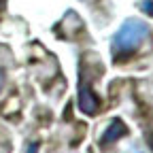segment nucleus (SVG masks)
Returning a JSON list of instances; mask_svg holds the SVG:
<instances>
[{
    "label": "nucleus",
    "instance_id": "f03ea898",
    "mask_svg": "<svg viewBox=\"0 0 153 153\" xmlns=\"http://www.w3.org/2000/svg\"><path fill=\"white\" fill-rule=\"evenodd\" d=\"M79 106L85 115H94L96 111H98L100 106V100H98V96L94 94V89L85 83H81V89H79Z\"/></svg>",
    "mask_w": 153,
    "mask_h": 153
},
{
    "label": "nucleus",
    "instance_id": "39448f33",
    "mask_svg": "<svg viewBox=\"0 0 153 153\" xmlns=\"http://www.w3.org/2000/svg\"><path fill=\"white\" fill-rule=\"evenodd\" d=\"M2 87H4V72L0 70V91H2Z\"/></svg>",
    "mask_w": 153,
    "mask_h": 153
},
{
    "label": "nucleus",
    "instance_id": "20e7f679",
    "mask_svg": "<svg viewBox=\"0 0 153 153\" xmlns=\"http://www.w3.org/2000/svg\"><path fill=\"white\" fill-rule=\"evenodd\" d=\"M140 9H143L147 15H153V0H143V2H140Z\"/></svg>",
    "mask_w": 153,
    "mask_h": 153
},
{
    "label": "nucleus",
    "instance_id": "7ed1b4c3",
    "mask_svg": "<svg viewBox=\"0 0 153 153\" xmlns=\"http://www.w3.org/2000/svg\"><path fill=\"white\" fill-rule=\"evenodd\" d=\"M128 134V128H126V123L121 121V119H113L111 123H108V128L104 130V134H102V145H113V143H117L121 136H126Z\"/></svg>",
    "mask_w": 153,
    "mask_h": 153
},
{
    "label": "nucleus",
    "instance_id": "f257e3e1",
    "mask_svg": "<svg viewBox=\"0 0 153 153\" xmlns=\"http://www.w3.org/2000/svg\"><path fill=\"white\" fill-rule=\"evenodd\" d=\"M149 36V26L143 19H128L121 24V28L115 32L113 43H111V53L113 60L119 62L126 57L134 55L138 51V47L145 43V38Z\"/></svg>",
    "mask_w": 153,
    "mask_h": 153
},
{
    "label": "nucleus",
    "instance_id": "423d86ee",
    "mask_svg": "<svg viewBox=\"0 0 153 153\" xmlns=\"http://www.w3.org/2000/svg\"><path fill=\"white\" fill-rule=\"evenodd\" d=\"M149 145H151V149H153V134H151V138H149Z\"/></svg>",
    "mask_w": 153,
    "mask_h": 153
}]
</instances>
